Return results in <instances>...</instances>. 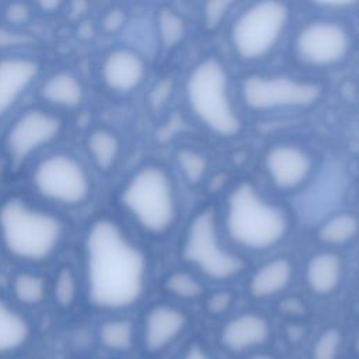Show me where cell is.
<instances>
[{
	"label": "cell",
	"mask_w": 359,
	"mask_h": 359,
	"mask_svg": "<svg viewBox=\"0 0 359 359\" xmlns=\"http://www.w3.org/2000/svg\"><path fill=\"white\" fill-rule=\"evenodd\" d=\"M63 129V119L46 109L32 108L22 112L8 128L6 150L18 165L43 146L52 143Z\"/></svg>",
	"instance_id": "30bf717a"
},
{
	"label": "cell",
	"mask_w": 359,
	"mask_h": 359,
	"mask_svg": "<svg viewBox=\"0 0 359 359\" xmlns=\"http://www.w3.org/2000/svg\"><path fill=\"white\" fill-rule=\"evenodd\" d=\"M342 346V334L338 328L324 330L314 341L310 359H338Z\"/></svg>",
	"instance_id": "83f0119b"
},
{
	"label": "cell",
	"mask_w": 359,
	"mask_h": 359,
	"mask_svg": "<svg viewBox=\"0 0 359 359\" xmlns=\"http://www.w3.org/2000/svg\"><path fill=\"white\" fill-rule=\"evenodd\" d=\"M182 254L187 262L215 280L234 278L244 269L241 258L219 244L212 210H203L194 217L187 231Z\"/></svg>",
	"instance_id": "ba28073f"
},
{
	"label": "cell",
	"mask_w": 359,
	"mask_h": 359,
	"mask_svg": "<svg viewBox=\"0 0 359 359\" xmlns=\"http://www.w3.org/2000/svg\"><path fill=\"white\" fill-rule=\"evenodd\" d=\"M233 300H234V297L230 292H227V290L216 292V293L210 294L209 299L206 300V310L213 316L223 314L231 307Z\"/></svg>",
	"instance_id": "1f68e13d"
},
{
	"label": "cell",
	"mask_w": 359,
	"mask_h": 359,
	"mask_svg": "<svg viewBox=\"0 0 359 359\" xmlns=\"http://www.w3.org/2000/svg\"><path fill=\"white\" fill-rule=\"evenodd\" d=\"M292 273V264L286 258H276L266 262L251 278V296L255 299H266L279 293L289 285Z\"/></svg>",
	"instance_id": "d6986e66"
},
{
	"label": "cell",
	"mask_w": 359,
	"mask_h": 359,
	"mask_svg": "<svg viewBox=\"0 0 359 359\" xmlns=\"http://www.w3.org/2000/svg\"><path fill=\"white\" fill-rule=\"evenodd\" d=\"M31 335L28 320L0 297V353L21 348Z\"/></svg>",
	"instance_id": "ffe728a7"
},
{
	"label": "cell",
	"mask_w": 359,
	"mask_h": 359,
	"mask_svg": "<svg viewBox=\"0 0 359 359\" xmlns=\"http://www.w3.org/2000/svg\"><path fill=\"white\" fill-rule=\"evenodd\" d=\"M180 359H215L203 346L194 344L191 345Z\"/></svg>",
	"instance_id": "d590c367"
},
{
	"label": "cell",
	"mask_w": 359,
	"mask_h": 359,
	"mask_svg": "<svg viewBox=\"0 0 359 359\" xmlns=\"http://www.w3.org/2000/svg\"><path fill=\"white\" fill-rule=\"evenodd\" d=\"M28 39L22 35H20L18 32H13L4 28H0V48H8V46H14L18 43H24Z\"/></svg>",
	"instance_id": "e575fe53"
},
{
	"label": "cell",
	"mask_w": 359,
	"mask_h": 359,
	"mask_svg": "<svg viewBox=\"0 0 359 359\" xmlns=\"http://www.w3.org/2000/svg\"><path fill=\"white\" fill-rule=\"evenodd\" d=\"M4 17L13 25H24L32 18V8L27 3H10L4 8Z\"/></svg>",
	"instance_id": "f546056e"
},
{
	"label": "cell",
	"mask_w": 359,
	"mask_h": 359,
	"mask_svg": "<svg viewBox=\"0 0 359 359\" xmlns=\"http://www.w3.org/2000/svg\"><path fill=\"white\" fill-rule=\"evenodd\" d=\"M98 337L105 348L125 352L133 346L135 325L128 318H111L100 325Z\"/></svg>",
	"instance_id": "7402d4cb"
},
{
	"label": "cell",
	"mask_w": 359,
	"mask_h": 359,
	"mask_svg": "<svg viewBox=\"0 0 359 359\" xmlns=\"http://www.w3.org/2000/svg\"><path fill=\"white\" fill-rule=\"evenodd\" d=\"M226 226L230 237L250 250H265L280 241L287 230L285 212L266 202L248 182L229 196Z\"/></svg>",
	"instance_id": "3957f363"
},
{
	"label": "cell",
	"mask_w": 359,
	"mask_h": 359,
	"mask_svg": "<svg viewBox=\"0 0 359 359\" xmlns=\"http://www.w3.org/2000/svg\"><path fill=\"white\" fill-rule=\"evenodd\" d=\"M170 93H171V81L170 80H163L153 88V91L150 94V102L156 108H158L167 101Z\"/></svg>",
	"instance_id": "836d02e7"
},
{
	"label": "cell",
	"mask_w": 359,
	"mask_h": 359,
	"mask_svg": "<svg viewBox=\"0 0 359 359\" xmlns=\"http://www.w3.org/2000/svg\"><path fill=\"white\" fill-rule=\"evenodd\" d=\"M355 351L359 353V331H358L356 338H355Z\"/></svg>",
	"instance_id": "f35d334b"
},
{
	"label": "cell",
	"mask_w": 359,
	"mask_h": 359,
	"mask_svg": "<svg viewBox=\"0 0 359 359\" xmlns=\"http://www.w3.org/2000/svg\"><path fill=\"white\" fill-rule=\"evenodd\" d=\"M88 302L122 310L139 302L146 285V257L109 217L93 220L84 237Z\"/></svg>",
	"instance_id": "6da1fadb"
},
{
	"label": "cell",
	"mask_w": 359,
	"mask_h": 359,
	"mask_svg": "<svg viewBox=\"0 0 359 359\" xmlns=\"http://www.w3.org/2000/svg\"><path fill=\"white\" fill-rule=\"evenodd\" d=\"M227 86L226 69L212 57L195 66L187 83V95L194 114L220 136H233L241 128V121L231 107Z\"/></svg>",
	"instance_id": "5b68a950"
},
{
	"label": "cell",
	"mask_w": 359,
	"mask_h": 359,
	"mask_svg": "<svg viewBox=\"0 0 359 359\" xmlns=\"http://www.w3.org/2000/svg\"><path fill=\"white\" fill-rule=\"evenodd\" d=\"M244 102L252 109L282 107H307L321 94L317 84L297 81L290 77L250 76L241 86Z\"/></svg>",
	"instance_id": "9c48e42d"
},
{
	"label": "cell",
	"mask_w": 359,
	"mask_h": 359,
	"mask_svg": "<svg viewBox=\"0 0 359 359\" xmlns=\"http://www.w3.org/2000/svg\"><path fill=\"white\" fill-rule=\"evenodd\" d=\"M341 275V258L332 252H320L314 255L306 268L307 285L316 294L320 296L334 292L339 285Z\"/></svg>",
	"instance_id": "ac0fdd59"
},
{
	"label": "cell",
	"mask_w": 359,
	"mask_h": 359,
	"mask_svg": "<svg viewBox=\"0 0 359 359\" xmlns=\"http://www.w3.org/2000/svg\"><path fill=\"white\" fill-rule=\"evenodd\" d=\"M346 29L330 21H317L306 25L296 38L299 57L313 66H330L339 62L349 49Z\"/></svg>",
	"instance_id": "8fae6325"
},
{
	"label": "cell",
	"mask_w": 359,
	"mask_h": 359,
	"mask_svg": "<svg viewBox=\"0 0 359 359\" xmlns=\"http://www.w3.org/2000/svg\"><path fill=\"white\" fill-rule=\"evenodd\" d=\"M231 6L230 1L224 0H216V1H209L203 7V21L208 28H215L222 18L224 17L227 8Z\"/></svg>",
	"instance_id": "4dcf8cb0"
},
{
	"label": "cell",
	"mask_w": 359,
	"mask_h": 359,
	"mask_svg": "<svg viewBox=\"0 0 359 359\" xmlns=\"http://www.w3.org/2000/svg\"><path fill=\"white\" fill-rule=\"evenodd\" d=\"M125 13L122 8L119 7H114L111 10H108L102 18H101V28L104 32L107 34H115L118 32L123 24H125Z\"/></svg>",
	"instance_id": "d6a6232c"
},
{
	"label": "cell",
	"mask_w": 359,
	"mask_h": 359,
	"mask_svg": "<svg viewBox=\"0 0 359 359\" xmlns=\"http://www.w3.org/2000/svg\"><path fill=\"white\" fill-rule=\"evenodd\" d=\"M41 72L38 60L28 56L0 59V118L8 114Z\"/></svg>",
	"instance_id": "4fadbf2b"
},
{
	"label": "cell",
	"mask_w": 359,
	"mask_h": 359,
	"mask_svg": "<svg viewBox=\"0 0 359 359\" xmlns=\"http://www.w3.org/2000/svg\"><path fill=\"white\" fill-rule=\"evenodd\" d=\"M265 167L272 182L280 189L300 185L310 171V158L299 147L275 146L265 157Z\"/></svg>",
	"instance_id": "2e32d148"
},
{
	"label": "cell",
	"mask_w": 359,
	"mask_h": 359,
	"mask_svg": "<svg viewBox=\"0 0 359 359\" xmlns=\"http://www.w3.org/2000/svg\"><path fill=\"white\" fill-rule=\"evenodd\" d=\"M269 338V321L258 313H243L233 317L222 327L219 335L222 346L231 353H243L261 346Z\"/></svg>",
	"instance_id": "5bb4252c"
},
{
	"label": "cell",
	"mask_w": 359,
	"mask_h": 359,
	"mask_svg": "<svg viewBox=\"0 0 359 359\" xmlns=\"http://www.w3.org/2000/svg\"><path fill=\"white\" fill-rule=\"evenodd\" d=\"M178 157V164L182 171V174L187 177V180L192 184H196L202 180L205 175L208 161L203 154L189 150V149H182L177 154Z\"/></svg>",
	"instance_id": "f1b7e54d"
},
{
	"label": "cell",
	"mask_w": 359,
	"mask_h": 359,
	"mask_svg": "<svg viewBox=\"0 0 359 359\" xmlns=\"http://www.w3.org/2000/svg\"><path fill=\"white\" fill-rule=\"evenodd\" d=\"M87 150L94 164L102 170H111L119 156L121 143L118 136L108 129H95L87 137Z\"/></svg>",
	"instance_id": "44dd1931"
},
{
	"label": "cell",
	"mask_w": 359,
	"mask_h": 359,
	"mask_svg": "<svg viewBox=\"0 0 359 359\" xmlns=\"http://www.w3.org/2000/svg\"><path fill=\"white\" fill-rule=\"evenodd\" d=\"M289 10L279 1H259L245 8L231 29V42L241 59L255 60L278 42Z\"/></svg>",
	"instance_id": "52a82bcc"
},
{
	"label": "cell",
	"mask_w": 359,
	"mask_h": 359,
	"mask_svg": "<svg viewBox=\"0 0 359 359\" xmlns=\"http://www.w3.org/2000/svg\"><path fill=\"white\" fill-rule=\"evenodd\" d=\"M146 73L144 60L139 53L128 48L108 52L101 65V77L107 87L126 93L136 88Z\"/></svg>",
	"instance_id": "9a60e30c"
},
{
	"label": "cell",
	"mask_w": 359,
	"mask_h": 359,
	"mask_svg": "<svg viewBox=\"0 0 359 359\" xmlns=\"http://www.w3.org/2000/svg\"><path fill=\"white\" fill-rule=\"evenodd\" d=\"M164 287L174 296L185 300H194L202 296L203 286L201 282L187 272H174L167 276Z\"/></svg>",
	"instance_id": "484cf974"
},
{
	"label": "cell",
	"mask_w": 359,
	"mask_h": 359,
	"mask_svg": "<svg viewBox=\"0 0 359 359\" xmlns=\"http://www.w3.org/2000/svg\"><path fill=\"white\" fill-rule=\"evenodd\" d=\"M247 359H278V358L271 353H254V355L248 356Z\"/></svg>",
	"instance_id": "74e56055"
},
{
	"label": "cell",
	"mask_w": 359,
	"mask_h": 359,
	"mask_svg": "<svg viewBox=\"0 0 359 359\" xmlns=\"http://www.w3.org/2000/svg\"><path fill=\"white\" fill-rule=\"evenodd\" d=\"M121 203L142 229L153 234L165 233L177 216L172 182L157 165H146L128 180Z\"/></svg>",
	"instance_id": "277c9868"
},
{
	"label": "cell",
	"mask_w": 359,
	"mask_h": 359,
	"mask_svg": "<svg viewBox=\"0 0 359 359\" xmlns=\"http://www.w3.org/2000/svg\"><path fill=\"white\" fill-rule=\"evenodd\" d=\"M188 325V316L171 304L150 307L143 320L142 342L149 353L164 352L175 342Z\"/></svg>",
	"instance_id": "7c38bea8"
},
{
	"label": "cell",
	"mask_w": 359,
	"mask_h": 359,
	"mask_svg": "<svg viewBox=\"0 0 359 359\" xmlns=\"http://www.w3.org/2000/svg\"><path fill=\"white\" fill-rule=\"evenodd\" d=\"M31 181L39 196L67 208L86 203L91 195V178L86 167L69 153L43 157L35 165Z\"/></svg>",
	"instance_id": "8992f818"
},
{
	"label": "cell",
	"mask_w": 359,
	"mask_h": 359,
	"mask_svg": "<svg viewBox=\"0 0 359 359\" xmlns=\"http://www.w3.org/2000/svg\"><path fill=\"white\" fill-rule=\"evenodd\" d=\"M41 97L50 105L72 109L81 104L84 88L76 74L62 70L45 80L41 87Z\"/></svg>",
	"instance_id": "e0dca14e"
},
{
	"label": "cell",
	"mask_w": 359,
	"mask_h": 359,
	"mask_svg": "<svg viewBox=\"0 0 359 359\" xmlns=\"http://www.w3.org/2000/svg\"><path fill=\"white\" fill-rule=\"evenodd\" d=\"M11 290L20 303L36 306L42 303L46 296V280L35 272H18L11 280Z\"/></svg>",
	"instance_id": "603a6c76"
},
{
	"label": "cell",
	"mask_w": 359,
	"mask_h": 359,
	"mask_svg": "<svg viewBox=\"0 0 359 359\" xmlns=\"http://www.w3.org/2000/svg\"><path fill=\"white\" fill-rule=\"evenodd\" d=\"M79 294V282L74 269L69 265H62L53 280V297L59 307L70 309Z\"/></svg>",
	"instance_id": "d4e9b609"
},
{
	"label": "cell",
	"mask_w": 359,
	"mask_h": 359,
	"mask_svg": "<svg viewBox=\"0 0 359 359\" xmlns=\"http://www.w3.org/2000/svg\"><path fill=\"white\" fill-rule=\"evenodd\" d=\"M359 231V220L349 213H339L328 219L320 229L318 237L327 244H344Z\"/></svg>",
	"instance_id": "cb8c5ba5"
},
{
	"label": "cell",
	"mask_w": 359,
	"mask_h": 359,
	"mask_svg": "<svg viewBox=\"0 0 359 359\" xmlns=\"http://www.w3.org/2000/svg\"><path fill=\"white\" fill-rule=\"evenodd\" d=\"M65 231L59 216L20 196L0 203V243L18 261L41 264L50 259L62 245Z\"/></svg>",
	"instance_id": "7a4b0ae2"
},
{
	"label": "cell",
	"mask_w": 359,
	"mask_h": 359,
	"mask_svg": "<svg viewBox=\"0 0 359 359\" xmlns=\"http://www.w3.org/2000/svg\"><path fill=\"white\" fill-rule=\"evenodd\" d=\"M157 27L163 45L168 48L177 45L185 34V25L182 18L168 8L160 10L157 17Z\"/></svg>",
	"instance_id": "4316f807"
},
{
	"label": "cell",
	"mask_w": 359,
	"mask_h": 359,
	"mask_svg": "<svg viewBox=\"0 0 359 359\" xmlns=\"http://www.w3.org/2000/svg\"><path fill=\"white\" fill-rule=\"evenodd\" d=\"M62 6H63V3L59 1V0H45V1H39V3H38V7H39L41 11H43V13H55V11H57Z\"/></svg>",
	"instance_id": "8d00e7d4"
}]
</instances>
